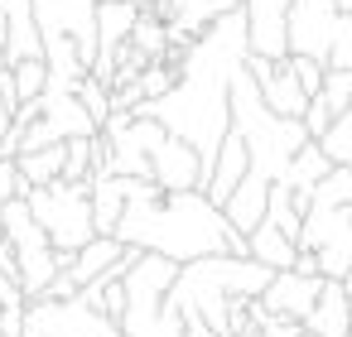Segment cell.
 I'll use <instances>...</instances> for the list:
<instances>
[{
	"label": "cell",
	"instance_id": "cell-1",
	"mask_svg": "<svg viewBox=\"0 0 352 337\" xmlns=\"http://www.w3.org/2000/svg\"><path fill=\"white\" fill-rule=\"evenodd\" d=\"M241 63H246V20H241V10H227L198 39H188V49L174 63V87L160 102L135 106L131 116L155 121L160 130L184 140L198 154L203 174H208L222 135L232 130V121H227V87H232V73Z\"/></svg>",
	"mask_w": 352,
	"mask_h": 337
},
{
	"label": "cell",
	"instance_id": "cell-2",
	"mask_svg": "<svg viewBox=\"0 0 352 337\" xmlns=\"http://www.w3.org/2000/svg\"><path fill=\"white\" fill-rule=\"evenodd\" d=\"M111 236L169 265H193L208 255L246 260V236H236L203 193H160L140 178H126V212Z\"/></svg>",
	"mask_w": 352,
	"mask_h": 337
},
{
	"label": "cell",
	"instance_id": "cell-3",
	"mask_svg": "<svg viewBox=\"0 0 352 337\" xmlns=\"http://www.w3.org/2000/svg\"><path fill=\"white\" fill-rule=\"evenodd\" d=\"M49 87H78L97 63V0H30Z\"/></svg>",
	"mask_w": 352,
	"mask_h": 337
},
{
	"label": "cell",
	"instance_id": "cell-4",
	"mask_svg": "<svg viewBox=\"0 0 352 337\" xmlns=\"http://www.w3.org/2000/svg\"><path fill=\"white\" fill-rule=\"evenodd\" d=\"M227 121H232V135L246 145V159H251L246 174L261 178V183H275V178L285 174V164L309 145V135H304L299 121H280V116H270V111L261 106V97H256L246 68L232 73V87H227Z\"/></svg>",
	"mask_w": 352,
	"mask_h": 337
},
{
	"label": "cell",
	"instance_id": "cell-5",
	"mask_svg": "<svg viewBox=\"0 0 352 337\" xmlns=\"http://www.w3.org/2000/svg\"><path fill=\"white\" fill-rule=\"evenodd\" d=\"M30 217L39 222V231L49 236V246L58 255H73L92 241V202H87V183H44L25 193Z\"/></svg>",
	"mask_w": 352,
	"mask_h": 337
},
{
	"label": "cell",
	"instance_id": "cell-6",
	"mask_svg": "<svg viewBox=\"0 0 352 337\" xmlns=\"http://www.w3.org/2000/svg\"><path fill=\"white\" fill-rule=\"evenodd\" d=\"M0 236L10 241V251H15V270H20V299L30 303V299H39L44 294V284L58 275V270H68V260L73 255H58L54 246H49V236L39 231V222L30 217V207H25V198H10L6 207H0Z\"/></svg>",
	"mask_w": 352,
	"mask_h": 337
},
{
	"label": "cell",
	"instance_id": "cell-7",
	"mask_svg": "<svg viewBox=\"0 0 352 337\" xmlns=\"http://www.w3.org/2000/svg\"><path fill=\"white\" fill-rule=\"evenodd\" d=\"M150 183H155L160 193H203L208 174H203L198 154H193L184 140H174V135L164 130V135L150 145Z\"/></svg>",
	"mask_w": 352,
	"mask_h": 337
},
{
	"label": "cell",
	"instance_id": "cell-8",
	"mask_svg": "<svg viewBox=\"0 0 352 337\" xmlns=\"http://www.w3.org/2000/svg\"><path fill=\"white\" fill-rule=\"evenodd\" d=\"M241 20H246V54L251 58H289L285 54V20H289V0H241Z\"/></svg>",
	"mask_w": 352,
	"mask_h": 337
},
{
	"label": "cell",
	"instance_id": "cell-9",
	"mask_svg": "<svg viewBox=\"0 0 352 337\" xmlns=\"http://www.w3.org/2000/svg\"><path fill=\"white\" fill-rule=\"evenodd\" d=\"M318 289H323V279H314V275L275 270V275H270V284L261 289L256 308H261V313H270V318H289V323H304V313L314 308Z\"/></svg>",
	"mask_w": 352,
	"mask_h": 337
},
{
	"label": "cell",
	"instance_id": "cell-10",
	"mask_svg": "<svg viewBox=\"0 0 352 337\" xmlns=\"http://www.w3.org/2000/svg\"><path fill=\"white\" fill-rule=\"evenodd\" d=\"M299 327L309 337H352V327H347V294H342L338 279H323V289H318V299H314V308L304 313Z\"/></svg>",
	"mask_w": 352,
	"mask_h": 337
},
{
	"label": "cell",
	"instance_id": "cell-11",
	"mask_svg": "<svg viewBox=\"0 0 352 337\" xmlns=\"http://www.w3.org/2000/svg\"><path fill=\"white\" fill-rule=\"evenodd\" d=\"M87 202H92V236H111L121 212H126V178L116 174H97L87 183Z\"/></svg>",
	"mask_w": 352,
	"mask_h": 337
},
{
	"label": "cell",
	"instance_id": "cell-12",
	"mask_svg": "<svg viewBox=\"0 0 352 337\" xmlns=\"http://www.w3.org/2000/svg\"><path fill=\"white\" fill-rule=\"evenodd\" d=\"M121 255H126V246L116 241V236H92L82 251H73V260H68V279L82 289V284H92L97 275H107L111 265H121Z\"/></svg>",
	"mask_w": 352,
	"mask_h": 337
},
{
	"label": "cell",
	"instance_id": "cell-13",
	"mask_svg": "<svg viewBox=\"0 0 352 337\" xmlns=\"http://www.w3.org/2000/svg\"><path fill=\"white\" fill-rule=\"evenodd\" d=\"M294 255H299V246H294L289 236H280L275 226H265V222L246 236V260L265 265L270 275H275V270H289V265H294Z\"/></svg>",
	"mask_w": 352,
	"mask_h": 337
},
{
	"label": "cell",
	"instance_id": "cell-14",
	"mask_svg": "<svg viewBox=\"0 0 352 337\" xmlns=\"http://www.w3.org/2000/svg\"><path fill=\"white\" fill-rule=\"evenodd\" d=\"M323 174H328V159H323V154H318V145L309 140V145H304V150L285 164V174H280L275 183H285V188L299 198V207H309V188H314Z\"/></svg>",
	"mask_w": 352,
	"mask_h": 337
},
{
	"label": "cell",
	"instance_id": "cell-15",
	"mask_svg": "<svg viewBox=\"0 0 352 337\" xmlns=\"http://www.w3.org/2000/svg\"><path fill=\"white\" fill-rule=\"evenodd\" d=\"M15 174L30 188H44V183H58L63 178V145H49V150H34V154H15Z\"/></svg>",
	"mask_w": 352,
	"mask_h": 337
},
{
	"label": "cell",
	"instance_id": "cell-16",
	"mask_svg": "<svg viewBox=\"0 0 352 337\" xmlns=\"http://www.w3.org/2000/svg\"><path fill=\"white\" fill-rule=\"evenodd\" d=\"M314 145H318V154L328 159V169H347V174H352V111L338 116Z\"/></svg>",
	"mask_w": 352,
	"mask_h": 337
},
{
	"label": "cell",
	"instance_id": "cell-17",
	"mask_svg": "<svg viewBox=\"0 0 352 337\" xmlns=\"http://www.w3.org/2000/svg\"><path fill=\"white\" fill-rule=\"evenodd\" d=\"M318 102L323 111L338 121L352 111V68H323V87H318Z\"/></svg>",
	"mask_w": 352,
	"mask_h": 337
},
{
	"label": "cell",
	"instance_id": "cell-18",
	"mask_svg": "<svg viewBox=\"0 0 352 337\" xmlns=\"http://www.w3.org/2000/svg\"><path fill=\"white\" fill-rule=\"evenodd\" d=\"M309 207H352V174L347 169H328L309 188Z\"/></svg>",
	"mask_w": 352,
	"mask_h": 337
},
{
	"label": "cell",
	"instance_id": "cell-19",
	"mask_svg": "<svg viewBox=\"0 0 352 337\" xmlns=\"http://www.w3.org/2000/svg\"><path fill=\"white\" fill-rule=\"evenodd\" d=\"M10 82H15L20 106H25V102H39L44 87H49V68H44V58H20V63H10Z\"/></svg>",
	"mask_w": 352,
	"mask_h": 337
},
{
	"label": "cell",
	"instance_id": "cell-20",
	"mask_svg": "<svg viewBox=\"0 0 352 337\" xmlns=\"http://www.w3.org/2000/svg\"><path fill=\"white\" fill-rule=\"evenodd\" d=\"M73 97L82 102V111L92 116V126L102 130V126H107V116H111V97H107V87H102L97 78H82V82L73 87Z\"/></svg>",
	"mask_w": 352,
	"mask_h": 337
},
{
	"label": "cell",
	"instance_id": "cell-21",
	"mask_svg": "<svg viewBox=\"0 0 352 337\" xmlns=\"http://www.w3.org/2000/svg\"><path fill=\"white\" fill-rule=\"evenodd\" d=\"M135 87H140L145 102H160V97L174 87V63H145L140 78H135Z\"/></svg>",
	"mask_w": 352,
	"mask_h": 337
},
{
	"label": "cell",
	"instance_id": "cell-22",
	"mask_svg": "<svg viewBox=\"0 0 352 337\" xmlns=\"http://www.w3.org/2000/svg\"><path fill=\"white\" fill-rule=\"evenodd\" d=\"M285 68H289V78L299 82L304 97H318V87H323V68H318L314 58H285Z\"/></svg>",
	"mask_w": 352,
	"mask_h": 337
},
{
	"label": "cell",
	"instance_id": "cell-23",
	"mask_svg": "<svg viewBox=\"0 0 352 337\" xmlns=\"http://www.w3.org/2000/svg\"><path fill=\"white\" fill-rule=\"evenodd\" d=\"M0 337H25V299L0 303Z\"/></svg>",
	"mask_w": 352,
	"mask_h": 337
},
{
	"label": "cell",
	"instance_id": "cell-24",
	"mask_svg": "<svg viewBox=\"0 0 352 337\" xmlns=\"http://www.w3.org/2000/svg\"><path fill=\"white\" fill-rule=\"evenodd\" d=\"M10 198H25V183H20V174H15V159L0 164V207H6Z\"/></svg>",
	"mask_w": 352,
	"mask_h": 337
},
{
	"label": "cell",
	"instance_id": "cell-25",
	"mask_svg": "<svg viewBox=\"0 0 352 337\" xmlns=\"http://www.w3.org/2000/svg\"><path fill=\"white\" fill-rule=\"evenodd\" d=\"M333 10H338V15H347V20H352V0H333Z\"/></svg>",
	"mask_w": 352,
	"mask_h": 337
},
{
	"label": "cell",
	"instance_id": "cell-26",
	"mask_svg": "<svg viewBox=\"0 0 352 337\" xmlns=\"http://www.w3.org/2000/svg\"><path fill=\"white\" fill-rule=\"evenodd\" d=\"M6 130H10V111H6V106H0V135H6Z\"/></svg>",
	"mask_w": 352,
	"mask_h": 337
},
{
	"label": "cell",
	"instance_id": "cell-27",
	"mask_svg": "<svg viewBox=\"0 0 352 337\" xmlns=\"http://www.w3.org/2000/svg\"><path fill=\"white\" fill-rule=\"evenodd\" d=\"M347 327H352V294H347Z\"/></svg>",
	"mask_w": 352,
	"mask_h": 337
},
{
	"label": "cell",
	"instance_id": "cell-28",
	"mask_svg": "<svg viewBox=\"0 0 352 337\" xmlns=\"http://www.w3.org/2000/svg\"><path fill=\"white\" fill-rule=\"evenodd\" d=\"M140 5H160V0H140Z\"/></svg>",
	"mask_w": 352,
	"mask_h": 337
},
{
	"label": "cell",
	"instance_id": "cell-29",
	"mask_svg": "<svg viewBox=\"0 0 352 337\" xmlns=\"http://www.w3.org/2000/svg\"><path fill=\"white\" fill-rule=\"evenodd\" d=\"M232 5H241V0H232Z\"/></svg>",
	"mask_w": 352,
	"mask_h": 337
}]
</instances>
